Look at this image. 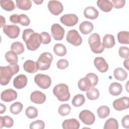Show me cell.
<instances>
[{
	"instance_id": "7a4b0ae2",
	"label": "cell",
	"mask_w": 129,
	"mask_h": 129,
	"mask_svg": "<svg viewBox=\"0 0 129 129\" xmlns=\"http://www.w3.org/2000/svg\"><path fill=\"white\" fill-rule=\"evenodd\" d=\"M19 66L17 63H10L7 66L0 67V83L2 86L8 85L13 76L19 71Z\"/></svg>"
},
{
	"instance_id": "d6a6232c",
	"label": "cell",
	"mask_w": 129,
	"mask_h": 129,
	"mask_svg": "<svg viewBox=\"0 0 129 129\" xmlns=\"http://www.w3.org/2000/svg\"><path fill=\"white\" fill-rule=\"evenodd\" d=\"M97 113L100 118L104 119L107 117L110 114L109 108L105 105H102L98 107L97 110Z\"/></svg>"
},
{
	"instance_id": "60d3db41",
	"label": "cell",
	"mask_w": 129,
	"mask_h": 129,
	"mask_svg": "<svg viewBox=\"0 0 129 129\" xmlns=\"http://www.w3.org/2000/svg\"><path fill=\"white\" fill-rule=\"evenodd\" d=\"M85 77L89 80L92 87H94L97 85L98 78L97 75L93 73H90L87 74Z\"/></svg>"
},
{
	"instance_id": "bcb514c9",
	"label": "cell",
	"mask_w": 129,
	"mask_h": 129,
	"mask_svg": "<svg viewBox=\"0 0 129 129\" xmlns=\"http://www.w3.org/2000/svg\"><path fill=\"white\" fill-rule=\"evenodd\" d=\"M69 63L68 60L65 59H60L56 63L57 68L60 70H64L68 67Z\"/></svg>"
},
{
	"instance_id": "1f68e13d",
	"label": "cell",
	"mask_w": 129,
	"mask_h": 129,
	"mask_svg": "<svg viewBox=\"0 0 129 129\" xmlns=\"http://www.w3.org/2000/svg\"><path fill=\"white\" fill-rule=\"evenodd\" d=\"M11 50L15 52L17 55H19L24 52L25 48L22 43L19 41H16L13 42L11 44Z\"/></svg>"
},
{
	"instance_id": "f546056e",
	"label": "cell",
	"mask_w": 129,
	"mask_h": 129,
	"mask_svg": "<svg viewBox=\"0 0 129 129\" xmlns=\"http://www.w3.org/2000/svg\"><path fill=\"white\" fill-rule=\"evenodd\" d=\"M0 5L2 8L6 11H12L15 9V5L11 0H1Z\"/></svg>"
},
{
	"instance_id": "277c9868",
	"label": "cell",
	"mask_w": 129,
	"mask_h": 129,
	"mask_svg": "<svg viewBox=\"0 0 129 129\" xmlns=\"http://www.w3.org/2000/svg\"><path fill=\"white\" fill-rule=\"evenodd\" d=\"M88 43L91 51L94 53H101L104 51V47L98 33H94L90 35L88 38Z\"/></svg>"
},
{
	"instance_id": "44dd1931",
	"label": "cell",
	"mask_w": 129,
	"mask_h": 129,
	"mask_svg": "<svg viewBox=\"0 0 129 129\" xmlns=\"http://www.w3.org/2000/svg\"><path fill=\"white\" fill-rule=\"evenodd\" d=\"M94 26L92 23L89 21H84L79 25V30L80 32L85 35L90 33L93 30Z\"/></svg>"
},
{
	"instance_id": "2e32d148",
	"label": "cell",
	"mask_w": 129,
	"mask_h": 129,
	"mask_svg": "<svg viewBox=\"0 0 129 129\" xmlns=\"http://www.w3.org/2000/svg\"><path fill=\"white\" fill-rule=\"evenodd\" d=\"M46 95L43 93L38 90L33 91L30 95L31 101L35 104H42L46 101Z\"/></svg>"
},
{
	"instance_id": "8992f818",
	"label": "cell",
	"mask_w": 129,
	"mask_h": 129,
	"mask_svg": "<svg viewBox=\"0 0 129 129\" xmlns=\"http://www.w3.org/2000/svg\"><path fill=\"white\" fill-rule=\"evenodd\" d=\"M34 82L36 85L42 89H47L51 84V79L47 75L38 74L34 77Z\"/></svg>"
},
{
	"instance_id": "9a60e30c",
	"label": "cell",
	"mask_w": 129,
	"mask_h": 129,
	"mask_svg": "<svg viewBox=\"0 0 129 129\" xmlns=\"http://www.w3.org/2000/svg\"><path fill=\"white\" fill-rule=\"evenodd\" d=\"M94 64L98 71L105 73L108 71V64L103 57H96L94 60Z\"/></svg>"
},
{
	"instance_id": "c3c4849f",
	"label": "cell",
	"mask_w": 129,
	"mask_h": 129,
	"mask_svg": "<svg viewBox=\"0 0 129 129\" xmlns=\"http://www.w3.org/2000/svg\"><path fill=\"white\" fill-rule=\"evenodd\" d=\"M122 126L125 128H129V115H126L122 117L121 120Z\"/></svg>"
},
{
	"instance_id": "7bdbcfd3",
	"label": "cell",
	"mask_w": 129,
	"mask_h": 129,
	"mask_svg": "<svg viewBox=\"0 0 129 129\" xmlns=\"http://www.w3.org/2000/svg\"><path fill=\"white\" fill-rule=\"evenodd\" d=\"M118 53L119 56L124 59L128 58L129 51L128 48L126 46H120L118 50Z\"/></svg>"
},
{
	"instance_id": "8fae6325",
	"label": "cell",
	"mask_w": 129,
	"mask_h": 129,
	"mask_svg": "<svg viewBox=\"0 0 129 129\" xmlns=\"http://www.w3.org/2000/svg\"><path fill=\"white\" fill-rule=\"evenodd\" d=\"M60 21L64 25L68 27H72L76 25L78 21V16L74 14H65L60 18Z\"/></svg>"
},
{
	"instance_id": "52a82bcc",
	"label": "cell",
	"mask_w": 129,
	"mask_h": 129,
	"mask_svg": "<svg viewBox=\"0 0 129 129\" xmlns=\"http://www.w3.org/2000/svg\"><path fill=\"white\" fill-rule=\"evenodd\" d=\"M66 40L71 44L78 46L82 43V38L78 32L75 29L70 30L67 34Z\"/></svg>"
},
{
	"instance_id": "74e56055",
	"label": "cell",
	"mask_w": 129,
	"mask_h": 129,
	"mask_svg": "<svg viewBox=\"0 0 129 129\" xmlns=\"http://www.w3.org/2000/svg\"><path fill=\"white\" fill-rule=\"evenodd\" d=\"M23 108V105L22 103L20 102H16L13 103L10 107V112L15 115L20 113Z\"/></svg>"
},
{
	"instance_id": "ab89813d",
	"label": "cell",
	"mask_w": 129,
	"mask_h": 129,
	"mask_svg": "<svg viewBox=\"0 0 129 129\" xmlns=\"http://www.w3.org/2000/svg\"><path fill=\"white\" fill-rule=\"evenodd\" d=\"M71 110V107L68 104H63L59 106L58 112L60 115L64 116L69 114Z\"/></svg>"
},
{
	"instance_id": "5bb4252c",
	"label": "cell",
	"mask_w": 129,
	"mask_h": 129,
	"mask_svg": "<svg viewBox=\"0 0 129 129\" xmlns=\"http://www.w3.org/2000/svg\"><path fill=\"white\" fill-rule=\"evenodd\" d=\"M17 95V93L15 90L12 89H8L2 92L1 94V98L5 102H10L16 99Z\"/></svg>"
},
{
	"instance_id": "e0dca14e",
	"label": "cell",
	"mask_w": 129,
	"mask_h": 129,
	"mask_svg": "<svg viewBox=\"0 0 129 129\" xmlns=\"http://www.w3.org/2000/svg\"><path fill=\"white\" fill-rule=\"evenodd\" d=\"M28 82V79L26 75L20 74L17 76L13 80V85L17 89H21L24 88Z\"/></svg>"
},
{
	"instance_id": "30bf717a",
	"label": "cell",
	"mask_w": 129,
	"mask_h": 129,
	"mask_svg": "<svg viewBox=\"0 0 129 129\" xmlns=\"http://www.w3.org/2000/svg\"><path fill=\"white\" fill-rule=\"evenodd\" d=\"M47 8L50 13L55 16L59 15L63 10L62 4L58 1H49L47 4Z\"/></svg>"
},
{
	"instance_id": "cb8c5ba5",
	"label": "cell",
	"mask_w": 129,
	"mask_h": 129,
	"mask_svg": "<svg viewBox=\"0 0 129 129\" xmlns=\"http://www.w3.org/2000/svg\"><path fill=\"white\" fill-rule=\"evenodd\" d=\"M122 91V85L117 82L112 83L109 87V93L114 96L120 95Z\"/></svg>"
},
{
	"instance_id": "d590c367",
	"label": "cell",
	"mask_w": 129,
	"mask_h": 129,
	"mask_svg": "<svg viewBox=\"0 0 129 129\" xmlns=\"http://www.w3.org/2000/svg\"><path fill=\"white\" fill-rule=\"evenodd\" d=\"M100 94L99 90L94 87L90 88L86 92L87 98L91 100H95L97 99L99 97Z\"/></svg>"
},
{
	"instance_id": "816d5d0a",
	"label": "cell",
	"mask_w": 129,
	"mask_h": 129,
	"mask_svg": "<svg viewBox=\"0 0 129 129\" xmlns=\"http://www.w3.org/2000/svg\"><path fill=\"white\" fill-rule=\"evenodd\" d=\"M1 106V109H0V113L3 114L4 112H5L6 110V107L5 105H4L2 103L0 104Z\"/></svg>"
},
{
	"instance_id": "f6af8a7d",
	"label": "cell",
	"mask_w": 129,
	"mask_h": 129,
	"mask_svg": "<svg viewBox=\"0 0 129 129\" xmlns=\"http://www.w3.org/2000/svg\"><path fill=\"white\" fill-rule=\"evenodd\" d=\"M41 38V43L43 44H47L51 41V36L47 32H42L40 34Z\"/></svg>"
},
{
	"instance_id": "681fc988",
	"label": "cell",
	"mask_w": 129,
	"mask_h": 129,
	"mask_svg": "<svg viewBox=\"0 0 129 129\" xmlns=\"http://www.w3.org/2000/svg\"><path fill=\"white\" fill-rule=\"evenodd\" d=\"M19 20H20V15L13 14L11 15L10 17V22L14 24L19 23Z\"/></svg>"
},
{
	"instance_id": "7402d4cb",
	"label": "cell",
	"mask_w": 129,
	"mask_h": 129,
	"mask_svg": "<svg viewBox=\"0 0 129 129\" xmlns=\"http://www.w3.org/2000/svg\"><path fill=\"white\" fill-rule=\"evenodd\" d=\"M102 44L104 48H111L113 47L115 44L114 36L110 34L105 35L103 38Z\"/></svg>"
},
{
	"instance_id": "f5cc1de1",
	"label": "cell",
	"mask_w": 129,
	"mask_h": 129,
	"mask_svg": "<svg viewBox=\"0 0 129 129\" xmlns=\"http://www.w3.org/2000/svg\"><path fill=\"white\" fill-rule=\"evenodd\" d=\"M1 26L0 27H3L4 26H5L6 24V20L5 18L3 17V16H1Z\"/></svg>"
},
{
	"instance_id": "4fadbf2b",
	"label": "cell",
	"mask_w": 129,
	"mask_h": 129,
	"mask_svg": "<svg viewBox=\"0 0 129 129\" xmlns=\"http://www.w3.org/2000/svg\"><path fill=\"white\" fill-rule=\"evenodd\" d=\"M113 108L117 111H122L128 108L129 98L128 97L123 96L115 99L112 104Z\"/></svg>"
},
{
	"instance_id": "5b68a950",
	"label": "cell",
	"mask_w": 129,
	"mask_h": 129,
	"mask_svg": "<svg viewBox=\"0 0 129 129\" xmlns=\"http://www.w3.org/2000/svg\"><path fill=\"white\" fill-rule=\"evenodd\" d=\"M52 59L53 56L50 53L45 52L41 53L36 61L38 70H47L51 66Z\"/></svg>"
},
{
	"instance_id": "b9f144b4",
	"label": "cell",
	"mask_w": 129,
	"mask_h": 129,
	"mask_svg": "<svg viewBox=\"0 0 129 129\" xmlns=\"http://www.w3.org/2000/svg\"><path fill=\"white\" fill-rule=\"evenodd\" d=\"M30 129H43L45 127L44 122L42 120H36L30 124Z\"/></svg>"
},
{
	"instance_id": "d6986e66",
	"label": "cell",
	"mask_w": 129,
	"mask_h": 129,
	"mask_svg": "<svg viewBox=\"0 0 129 129\" xmlns=\"http://www.w3.org/2000/svg\"><path fill=\"white\" fill-rule=\"evenodd\" d=\"M85 17L91 20H94L99 16L98 11L94 7L89 6L86 7L84 11Z\"/></svg>"
},
{
	"instance_id": "db71d44e",
	"label": "cell",
	"mask_w": 129,
	"mask_h": 129,
	"mask_svg": "<svg viewBox=\"0 0 129 129\" xmlns=\"http://www.w3.org/2000/svg\"><path fill=\"white\" fill-rule=\"evenodd\" d=\"M33 2L36 4V5H40L42 4L43 2V1H33Z\"/></svg>"
},
{
	"instance_id": "836d02e7",
	"label": "cell",
	"mask_w": 129,
	"mask_h": 129,
	"mask_svg": "<svg viewBox=\"0 0 129 129\" xmlns=\"http://www.w3.org/2000/svg\"><path fill=\"white\" fill-rule=\"evenodd\" d=\"M85 102L84 96L81 94L76 95L72 99V103L75 107H80L84 104Z\"/></svg>"
},
{
	"instance_id": "f35d334b",
	"label": "cell",
	"mask_w": 129,
	"mask_h": 129,
	"mask_svg": "<svg viewBox=\"0 0 129 129\" xmlns=\"http://www.w3.org/2000/svg\"><path fill=\"white\" fill-rule=\"evenodd\" d=\"M38 110L34 106H30L25 110L26 115L30 119H33L38 116Z\"/></svg>"
},
{
	"instance_id": "ffe728a7",
	"label": "cell",
	"mask_w": 129,
	"mask_h": 129,
	"mask_svg": "<svg viewBox=\"0 0 129 129\" xmlns=\"http://www.w3.org/2000/svg\"><path fill=\"white\" fill-rule=\"evenodd\" d=\"M23 69L26 72L31 74L35 73L38 70L36 62L30 59L26 60L24 63Z\"/></svg>"
},
{
	"instance_id": "7dc6e473",
	"label": "cell",
	"mask_w": 129,
	"mask_h": 129,
	"mask_svg": "<svg viewBox=\"0 0 129 129\" xmlns=\"http://www.w3.org/2000/svg\"><path fill=\"white\" fill-rule=\"evenodd\" d=\"M111 2L113 7L115 9H121L124 7L125 4L124 0H112Z\"/></svg>"
},
{
	"instance_id": "3957f363",
	"label": "cell",
	"mask_w": 129,
	"mask_h": 129,
	"mask_svg": "<svg viewBox=\"0 0 129 129\" xmlns=\"http://www.w3.org/2000/svg\"><path fill=\"white\" fill-rule=\"evenodd\" d=\"M53 93L61 102L68 101L71 97L69 87L67 85L63 83H60L55 86L53 89Z\"/></svg>"
},
{
	"instance_id": "8d00e7d4",
	"label": "cell",
	"mask_w": 129,
	"mask_h": 129,
	"mask_svg": "<svg viewBox=\"0 0 129 129\" xmlns=\"http://www.w3.org/2000/svg\"><path fill=\"white\" fill-rule=\"evenodd\" d=\"M118 123L117 120L114 118H110L105 122L104 129H118Z\"/></svg>"
},
{
	"instance_id": "ba28073f",
	"label": "cell",
	"mask_w": 129,
	"mask_h": 129,
	"mask_svg": "<svg viewBox=\"0 0 129 129\" xmlns=\"http://www.w3.org/2000/svg\"><path fill=\"white\" fill-rule=\"evenodd\" d=\"M79 119L86 125H91L95 120V115L89 110H83L79 115Z\"/></svg>"
},
{
	"instance_id": "7c38bea8",
	"label": "cell",
	"mask_w": 129,
	"mask_h": 129,
	"mask_svg": "<svg viewBox=\"0 0 129 129\" xmlns=\"http://www.w3.org/2000/svg\"><path fill=\"white\" fill-rule=\"evenodd\" d=\"M51 36L55 40H61L64 37L65 31L59 24H53L51 27Z\"/></svg>"
},
{
	"instance_id": "f1b7e54d",
	"label": "cell",
	"mask_w": 129,
	"mask_h": 129,
	"mask_svg": "<svg viewBox=\"0 0 129 129\" xmlns=\"http://www.w3.org/2000/svg\"><path fill=\"white\" fill-rule=\"evenodd\" d=\"M16 6L21 10L27 11L32 7V2L30 0H16Z\"/></svg>"
},
{
	"instance_id": "ee69618b",
	"label": "cell",
	"mask_w": 129,
	"mask_h": 129,
	"mask_svg": "<svg viewBox=\"0 0 129 129\" xmlns=\"http://www.w3.org/2000/svg\"><path fill=\"white\" fill-rule=\"evenodd\" d=\"M30 23V20L29 18L25 14H20V20L19 24L22 26H27Z\"/></svg>"
},
{
	"instance_id": "4316f807",
	"label": "cell",
	"mask_w": 129,
	"mask_h": 129,
	"mask_svg": "<svg viewBox=\"0 0 129 129\" xmlns=\"http://www.w3.org/2000/svg\"><path fill=\"white\" fill-rule=\"evenodd\" d=\"M78 86L79 89L82 91H87L92 87L90 81L86 77L79 80Z\"/></svg>"
},
{
	"instance_id": "d4e9b609",
	"label": "cell",
	"mask_w": 129,
	"mask_h": 129,
	"mask_svg": "<svg viewBox=\"0 0 129 129\" xmlns=\"http://www.w3.org/2000/svg\"><path fill=\"white\" fill-rule=\"evenodd\" d=\"M113 75L115 79L120 81H123L127 78V73L121 68H116L113 72Z\"/></svg>"
},
{
	"instance_id": "6da1fadb",
	"label": "cell",
	"mask_w": 129,
	"mask_h": 129,
	"mask_svg": "<svg viewBox=\"0 0 129 129\" xmlns=\"http://www.w3.org/2000/svg\"><path fill=\"white\" fill-rule=\"evenodd\" d=\"M22 39L25 42L27 49L31 51L37 50L41 43L40 34L35 32L31 29H26L23 31Z\"/></svg>"
},
{
	"instance_id": "484cf974",
	"label": "cell",
	"mask_w": 129,
	"mask_h": 129,
	"mask_svg": "<svg viewBox=\"0 0 129 129\" xmlns=\"http://www.w3.org/2000/svg\"><path fill=\"white\" fill-rule=\"evenodd\" d=\"M0 128H2L3 127H11L14 125L13 119L8 115H5L4 116H0Z\"/></svg>"
},
{
	"instance_id": "f907efd6",
	"label": "cell",
	"mask_w": 129,
	"mask_h": 129,
	"mask_svg": "<svg viewBox=\"0 0 129 129\" xmlns=\"http://www.w3.org/2000/svg\"><path fill=\"white\" fill-rule=\"evenodd\" d=\"M128 61H129V58H127V59H125V60L123 61V66L127 70H129Z\"/></svg>"
},
{
	"instance_id": "e575fe53",
	"label": "cell",
	"mask_w": 129,
	"mask_h": 129,
	"mask_svg": "<svg viewBox=\"0 0 129 129\" xmlns=\"http://www.w3.org/2000/svg\"><path fill=\"white\" fill-rule=\"evenodd\" d=\"M5 57L7 61L10 63H17L18 61V57L17 54L12 50L7 51L5 53Z\"/></svg>"
},
{
	"instance_id": "ac0fdd59",
	"label": "cell",
	"mask_w": 129,
	"mask_h": 129,
	"mask_svg": "<svg viewBox=\"0 0 129 129\" xmlns=\"http://www.w3.org/2000/svg\"><path fill=\"white\" fill-rule=\"evenodd\" d=\"M80 126L79 121L75 118L64 120L62 123L63 129H79Z\"/></svg>"
},
{
	"instance_id": "9c48e42d",
	"label": "cell",
	"mask_w": 129,
	"mask_h": 129,
	"mask_svg": "<svg viewBox=\"0 0 129 129\" xmlns=\"http://www.w3.org/2000/svg\"><path fill=\"white\" fill-rule=\"evenodd\" d=\"M4 33L9 38L15 39L17 38L20 32V28L16 25H7L3 27Z\"/></svg>"
},
{
	"instance_id": "83f0119b",
	"label": "cell",
	"mask_w": 129,
	"mask_h": 129,
	"mask_svg": "<svg viewBox=\"0 0 129 129\" xmlns=\"http://www.w3.org/2000/svg\"><path fill=\"white\" fill-rule=\"evenodd\" d=\"M54 53L58 56H63L67 53V50L66 46L61 43H56L53 46Z\"/></svg>"
},
{
	"instance_id": "4dcf8cb0",
	"label": "cell",
	"mask_w": 129,
	"mask_h": 129,
	"mask_svg": "<svg viewBox=\"0 0 129 129\" xmlns=\"http://www.w3.org/2000/svg\"><path fill=\"white\" fill-rule=\"evenodd\" d=\"M117 40L120 44H128L129 43V32L126 31H121L117 35Z\"/></svg>"
},
{
	"instance_id": "603a6c76",
	"label": "cell",
	"mask_w": 129,
	"mask_h": 129,
	"mask_svg": "<svg viewBox=\"0 0 129 129\" xmlns=\"http://www.w3.org/2000/svg\"><path fill=\"white\" fill-rule=\"evenodd\" d=\"M97 5L99 8L104 12H110L113 8L111 1L109 0H98L97 1Z\"/></svg>"
}]
</instances>
